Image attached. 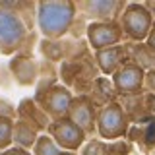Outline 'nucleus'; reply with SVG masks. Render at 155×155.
<instances>
[{
    "label": "nucleus",
    "mask_w": 155,
    "mask_h": 155,
    "mask_svg": "<svg viewBox=\"0 0 155 155\" xmlns=\"http://www.w3.org/2000/svg\"><path fill=\"white\" fill-rule=\"evenodd\" d=\"M78 6L72 0H41L37 2V27L48 41H58L70 31Z\"/></svg>",
    "instance_id": "f257e3e1"
},
{
    "label": "nucleus",
    "mask_w": 155,
    "mask_h": 155,
    "mask_svg": "<svg viewBox=\"0 0 155 155\" xmlns=\"http://www.w3.org/2000/svg\"><path fill=\"white\" fill-rule=\"evenodd\" d=\"M153 14L142 2H128L122 16L118 18V25L122 29L124 37L130 39L132 43H143L153 27Z\"/></svg>",
    "instance_id": "f03ea898"
},
{
    "label": "nucleus",
    "mask_w": 155,
    "mask_h": 155,
    "mask_svg": "<svg viewBox=\"0 0 155 155\" xmlns=\"http://www.w3.org/2000/svg\"><path fill=\"white\" fill-rule=\"evenodd\" d=\"M27 33L29 29L18 12L0 8V54H18L27 39Z\"/></svg>",
    "instance_id": "7ed1b4c3"
},
{
    "label": "nucleus",
    "mask_w": 155,
    "mask_h": 155,
    "mask_svg": "<svg viewBox=\"0 0 155 155\" xmlns=\"http://www.w3.org/2000/svg\"><path fill=\"white\" fill-rule=\"evenodd\" d=\"M97 132L103 140H118L128 132V116L122 105L110 101L97 110Z\"/></svg>",
    "instance_id": "20e7f679"
},
{
    "label": "nucleus",
    "mask_w": 155,
    "mask_h": 155,
    "mask_svg": "<svg viewBox=\"0 0 155 155\" xmlns=\"http://www.w3.org/2000/svg\"><path fill=\"white\" fill-rule=\"evenodd\" d=\"M35 101L51 120H60L68 116L74 95L70 93V89L66 85L58 84V85L47 87V89H39L35 95Z\"/></svg>",
    "instance_id": "39448f33"
},
{
    "label": "nucleus",
    "mask_w": 155,
    "mask_h": 155,
    "mask_svg": "<svg viewBox=\"0 0 155 155\" xmlns=\"http://www.w3.org/2000/svg\"><path fill=\"white\" fill-rule=\"evenodd\" d=\"M47 134L51 136V140L54 142L60 149L64 151L76 153L78 149L84 145L85 142V132L80 128L78 124H74L70 118H60V120H52L47 128Z\"/></svg>",
    "instance_id": "423d86ee"
},
{
    "label": "nucleus",
    "mask_w": 155,
    "mask_h": 155,
    "mask_svg": "<svg viewBox=\"0 0 155 155\" xmlns=\"http://www.w3.org/2000/svg\"><path fill=\"white\" fill-rule=\"evenodd\" d=\"M85 33H87V41H89V45L95 52L120 45L124 37L118 21H91L87 25Z\"/></svg>",
    "instance_id": "0eeeda50"
},
{
    "label": "nucleus",
    "mask_w": 155,
    "mask_h": 155,
    "mask_svg": "<svg viewBox=\"0 0 155 155\" xmlns=\"http://www.w3.org/2000/svg\"><path fill=\"white\" fill-rule=\"evenodd\" d=\"M113 85L118 95H138L145 87V72L138 64L128 60L122 68H118L113 74Z\"/></svg>",
    "instance_id": "6e6552de"
},
{
    "label": "nucleus",
    "mask_w": 155,
    "mask_h": 155,
    "mask_svg": "<svg viewBox=\"0 0 155 155\" xmlns=\"http://www.w3.org/2000/svg\"><path fill=\"white\" fill-rule=\"evenodd\" d=\"M76 6L91 21H118V18L122 16L126 8V2H118V0H84V2H78Z\"/></svg>",
    "instance_id": "1a4fd4ad"
},
{
    "label": "nucleus",
    "mask_w": 155,
    "mask_h": 155,
    "mask_svg": "<svg viewBox=\"0 0 155 155\" xmlns=\"http://www.w3.org/2000/svg\"><path fill=\"white\" fill-rule=\"evenodd\" d=\"M68 118L74 124H78L81 130L87 134H93V130H97V109L95 103L89 99L87 95H80L74 97L68 110Z\"/></svg>",
    "instance_id": "9d476101"
},
{
    "label": "nucleus",
    "mask_w": 155,
    "mask_h": 155,
    "mask_svg": "<svg viewBox=\"0 0 155 155\" xmlns=\"http://www.w3.org/2000/svg\"><path fill=\"white\" fill-rule=\"evenodd\" d=\"M10 70H12L14 80L19 85H33L39 78V64L27 52L14 54V58L10 60Z\"/></svg>",
    "instance_id": "9b49d317"
},
{
    "label": "nucleus",
    "mask_w": 155,
    "mask_h": 155,
    "mask_svg": "<svg viewBox=\"0 0 155 155\" xmlns=\"http://www.w3.org/2000/svg\"><path fill=\"white\" fill-rule=\"evenodd\" d=\"M128 47L124 45H116L110 48H105V51H97L95 52V60L97 66L101 68V72L107 76H113L118 68H122L126 62H128Z\"/></svg>",
    "instance_id": "f8f14e48"
},
{
    "label": "nucleus",
    "mask_w": 155,
    "mask_h": 155,
    "mask_svg": "<svg viewBox=\"0 0 155 155\" xmlns=\"http://www.w3.org/2000/svg\"><path fill=\"white\" fill-rule=\"evenodd\" d=\"M18 118L29 122L33 128H37L39 132H47L48 124L52 122V120L43 113V109L37 105L35 99H23L21 103L18 105Z\"/></svg>",
    "instance_id": "ddd939ff"
},
{
    "label": "nucleus",
    "mask_w": 155,
    "mask_h": 155,
    "mask_svg": "<svg viewBox=\"0 0 155 155\" xmlns=\"http://www.w3.org/2000/svg\"><path fill=\"white\" fill-rule=\"evenodd\" d=\"M39 136H41V132H39L37 128H33L29 122H25V120H16L14 122V145L16 147H21V149H33L39 140Z\"/></svg>",
    "instance_id": "4468645a"
},
{
    "label": "nucleus",
    "mask_w": 155,
    "mask_h": 155,
    "mask_svg": "<svg viewBox=\"0 0 155 155\" xmlns=\"http://www.w3.org/2000/svg\"><path fill=\"white\" fill-rule=\"evenodd\" d=\"M128 56H130V62L138 64L143 72L155 70V52L145 43H134V45H130Z\"/></svg>",
    "instance_id": "2eb2a0df"
},
{
    "label": "nucleus",
    "mask_w": 155,
    "mask_h": 155,
    "mask_svg": "<svg viewBox=\"0 0 155 155\" xmlns=\"http://www.w3.org/2000/svg\"><path fill=\"white\" fill-rule=\"evenodd\" d=\"M31 151H33V155H76V153H72V151H64V149H60L51 140V136H48V134L39 136L35 147H33Z\"/></svg>",
    "instance_id": "dca6fc26"
},
{
    "label": "nucleus",
    "mask_w": 155,
    "mask_h": 155,
    "mask_svg": "<svg viewBox=\"0 0 155 155\" xmlns=\"http://www.w3.org/2000/svg\"><path fill=\"white\" fill-rule=\"evenodd\" d=\"M14 122L12 118H0V151H6L14 145Z\"/></svg>",
    "instance_id": "f3484780"
},
{
    "label": "nucleus",
    "mask_w": 155,
    "mask_h": 155,
    "mask_svg": "<svg viewBox=\"0 0 155 155\" xmlns=\"http://www.w3.org/2000/svg\"><path fill=\"white\" fill-rule=\"evenodd\" d=\"M0 118H12L18 120V107L12 105V101L0 97Z\"/></svg>",
    "instance_id": "a211bd4d"
},
{
    "label": "nucleus",
    "mask_w": 155,
    "mask_h": 155,
    "mask_svg": "<svg viewBox=\"0 0 155 155\" xmlns=\"http://www.w3.org/2000/svg\"><path fill=\"white\" fill-rule=\"evenodd\" d=\"M0 155H33V153L27 151V149H21V147H16V145H12V147L6 149V151H0Z\"/></svg>",
    "instance_id": "6ab92c4d"
},
{
    "label": "nucleus",
    "mask_w": 155,
    "mask_h": 155,
    "mask_svg": "<svg viewBox=\"0 0 155 155\" xmlns=\"http://www.w3.org/2000/svg\"><path fill=\"white\" fill-rule=\"evenodd\" d=\"M145 87H147V89H151L153 93H155V70L145 72Z\"/></svg>",
    "instance_id": "aec40b11"
},
{
    "label": "nucleus",
    "mask_w": 155,
    "mask_h": 155,
    "mask_svg": "<svg viewBox=\"0 0 155 155\" xmlns=\"http://www.w3.org/2000/svg\"><path fill=\"white\" fill-rule=\"evenodd\" d=\"M145 45H147V47L155 52V21H153V27H151V31H149L147 39H145Z\"/></svg>",
    "instance_id": "412c9836"
}]
</instances>
